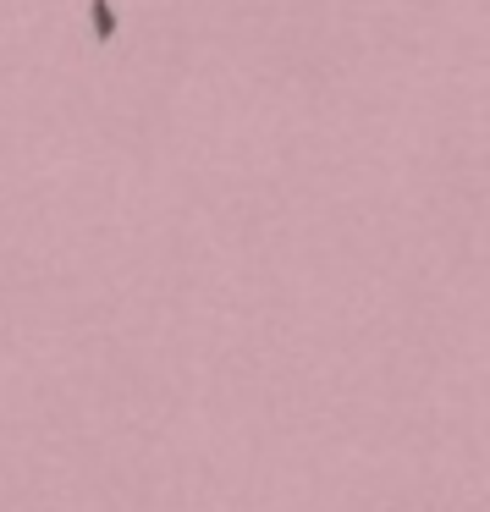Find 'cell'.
<instances>
[{"label":"cell","instance_id":"6da1fadb","mask_svg":"<svg viewBox=\"0 0 490 512\" xmlns=\"http://www.w3.org/2000/svg\"><path fill=\"white\" fill-rule=\"evenodd\" d=\"M94 28H100V39H111V34H116V23H111V6H105V0H94Z\"/></svg>","mask_w":490,"mask_h":512}]
</instances>
